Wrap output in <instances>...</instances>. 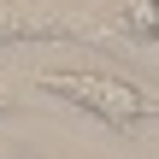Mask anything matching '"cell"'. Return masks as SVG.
Returning <instances> with one entry per match:
<instances>
[{
	"instance_id": "obj_1",
	"label": "cell",
	"mask_w": 159,
	"mask_h": 159,
	"mask_svg": "<svg viewBox=\"0 0 159 159\" xmlns=\"http://www.w3.org/2000/svg\"><path fill=\"white\" fill-rule=\"evenodd\" d=\"M47 94H65L71 106H83V112L118 124V130H130V124H142V118L153 112V100H148L136 83L106 77V71H53V77H47Z\"/></svg>"
},
{
	"instance_id": "obj_2",
	"label": "cell",
	"mask_w": 159,
	"mask_h": 159,
	"mask_svg": "<svg viewBox=\"0 0 159 159\" xmlns=\"http://www.w3.org/2000/svg\"><path fill=\"white\" fill-rule=\"evenodd\" d=\"M118 24L136 41H159V0H118Z\"/></svg>"
}]
</instances>
